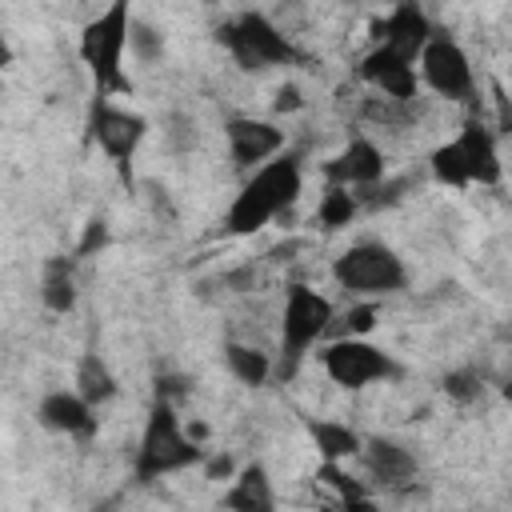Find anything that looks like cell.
<instances>
[{
    "instance_id": "cell-1",
    "label": "cell",
    "mask_w": 512,
    "mask_h": 512,
    "mask_svg": "<svg viewBox=\"0 0 512 512\" xmlns=\"http://www.w3.org/2000/svg\"><path fill=\"white\" fill-rule=\"evenodd\" d=\"M304 188V156L300 152H284L264 160L260 168H252V176L240 184L236 200L228 204L224 228L236 236L260 232L264 224H272Z\"/></svg>"
},
{
    "instance_id": "cell-2",
    "label": "cell",
    "mask_w": 512,
    "mask_h": 512,
    "mask_svg": "<svg viewBox=\"0 0 512 512\" xmlns=\"http://www.w3.org/2000/svg\"><path fill=\"white\" fill-rule=\"evenodd\" d=\"M204 448L192 440V432H184L180 416H176V404L172 400H160L152 404L148 420H144V432H140V448H136V480L152 484L160 476H172V472H184L192 464H200Z\"/></svg>"
},
{
    "instance_id": "cell-3",
    "label": "cell",
    "mask_w": 512,
    "mask_h": 512,
    "mask_svg": "<svg viewBox=\"0 0 512 512\" xmlns=\"http://www.w3.org/2000/svg\"><path fill=\"white\" fill-rule=\"evenodd\" d=\"M500 148L496 136L484 120L468 116L464 128L432 152V176L448 188H468V184H500Z\"/></svg>"
},
{
    "instance_id": "cell-4",
    "label": "cell",
    "mask_w": 512,
    "mask_h": 512,
    "mask_svg": "<svg viewBox=\"0 0 512 512\" xmlns=\"http://www.w3.org/2000/svg\"><path fill=\"white\" fill-rule=\"evenodd\" d=\"M132 40V8L128 0H112L100 16H92L80 32V60L88 64L100 92H124V52Z\"/></svg>"
},
{
    "instance_id": "cell-5",
    "label": "cell",
    "mask_w": 512,
    "mask_h": 512,
    "mask_svg": "<svg viewBox=\"0 0 512 512\" xmlns=\"http://www.w3.org/2000/svg\"><path fill=\"white\" fill-rule=\"evenodd\" d=\"M332 280L348 292V296H392L408 284V268L404 260L380 244V240H360L352 248H344L336 260H332Z\"/></svg>"
},
{
    "instance_id": "cell-6",
    "label": "cell",
    "mask_w": 512,
    "mask_h": 512,
    "mask_svg": "<svg viewBox=\"0 0 512 512\" xmlns=\"http://www.w3.org/2000/svg\"><path fill=\"white\" fill-rule=\"evenodd\" d=\"M328 328H332L328 296H320L308 284H288L284 312H280V364H276V376H292L300 368V360L312 352V344L320 336H328Z\"/></svg>"
},
{
    "instance_id": "cell-7",
    "label": "cell",
    "mask_w": 512,
    "mask_h": 512,
    "mask_svg": "<svg viewBox=\"0 0 512 512\" xmlns=\"http://www.w3.org/2000/svg\"><path fill=\"white\" fill-rule=\"evenodd\" d=\"M220 44L228 48V56L244 72H264V68H280V64L300 60L296 44L264 12H240L236 20H228L220 28Z\"/></svg>"
},
{
    "instance_id": "cell-8",
    "label": "cell",
    "mask_w": 512,
    "mask_h": 512,
    "mask_svg": "<svg viewBox=\"0 0 512 512\" xmlns=\"http://www.w3.org/2000/svg\"><path fill=\"white\" fill-rule=\"evenodd\" d=\"M420 80L444 100H456V104H472L476 100L472 60L448 32H432L428 36V44L420 52Z\"/></svg>"
},
{
    "instance_id": "cell-9",
    "label": "cell",
    "mask_w": 512,
    "mask_h": 512,
    "mask_svg": "<svg viewBox=\"0 0 512 512\" xmlns=\"http://www.w3.org/2000/svg\"><path fill=\"white\" fill-rule=\"evenodd\" d=\"M320 364L340 388H368V384L400 376V364L384 348H376V344H368L360 336H340V340L324 344Z\"/></svg>"
},
{
    "instance_id": "cell-10",
    "label": "cell",
    "mask_w": 512,
    "mask_h": 512,
    "mask_svg": "<svg viewBox=\"0 0 512 512\" xmlns=\"http://www.w3.org/2000/svg\"><path fill=\"white\" fill-rule=\"evenodd\" d=\"M88 128H92V140L100 144V152L116 164H128L148 132V120L140 112H128V108H116L108 104V96H100L92 104V116H88Z\"/></svg>"
},
{
    "instance_id": "cell-11",
    "label": "cell",
    "mask_w": 512,
    "mask_h": 512,
    "mask_svg": "<svg viewBox=\"0 0 512 512\" xmlns=\"http://www.w3.org/2000/svg\"><path fill=\"white\" fill-rule=\"evenodd\" d=\"M320 176L324 184H340V188H372L384 180V152L368 136H352L332 160H324Z\"/></svg>"
},
{
    "instance_id": "cell-12",
    "label": "cell",
    "mask_w": 512,
    "mask_h": 512,
    "mask_svg": "<svg viewBox=\"0 0 512 512\" xmlns=\"http://www.w3.org/2000/svg\"><path fill=\"white\" fill-rule=\"evenodd\" d=\"M224 140H228V156L236 168H260L264 160L280 156L284 148V132L268 120H252V116H232L224 124Z\"/></svg>"
},
{
    "instance_id": "cell-13",
    "label": "cell",
    "mask_w": 512,
    "mask_h": 512,
    "mask_svg": "<svg viewBox=\"0 0 512 512\" xmlns=\"http://www.w3.org/2000/svg\"><path fill=\"white\" fill-rule=\"evenodd\" d=\"M360 468L372 484L380 488H404L416 480V456L408 444L400 440H388V436H364V448H360Z\"/></svg>"
},
{
    "instance_id": "cell-14",
    "label": "cell",
    "mask_w": 512,
    "mask_h": 512,
    "mask_svg": "<svg viewBox=\"0 0 512 512\" xmlns=\"http://www.w3.org/2000/svg\"><path fill=\"white\" fill-rule=\"evenodd\" d=\"M416 60H408L404 52H396L392 44H376L364 60H360V80L372 84L376 92L392 96V100H416Z\"/></svg>"
},
{
    "instance_id": "cell-15",
    "label": "cell",
    "mask_w": 512,
    "mask_h": 512,
    "mask_svg": "<svg viewBox=\"0 0 512 512\" xmlns=\"http://www.w3.org/2000/svg\"><path fill=\"white\" fill-rule=\"evenodd\" d=\"M432 20L424 16V8L416 0H400L380 24H376V44H392L396 52H404L408 60H420L428 36H432Z\"/></svg>"
},
{
    "instance_id": "cell-16",
    "label": "cell",
    "mask_w": 512,
    "mask_h": 512,
    "mask_svg": "<svg viewBox=\"0 0 512 512\" xmlns=\"http://www.w3.org/2000/svg\"><path fill=\"white\" fill-rule=\"evenodd\" d=\"M96 404H88L80 392H48L44 400H40V408H36V416H40V424L48 428V432H60V436H76V440H88L92 432H96Z\"/></svg>"
},
{
    "instance_id": "cell-17",
    "label": "cell",
    "mask_w": 512,
    "mask_h": 512,
    "mask_svg": "<svg viewBox=\"0 0 512 512\" xmlns=\"http://www.w3.org/2000/svg\"><path fill=\"white\" fill-rule=\"evenodd\" d=\"M40 300L48 312L64 316L76 308V256H52L40 268Z\"/></svg>"
},
{
    "instance_id": "cell-18",
    "label": "cell",
    "mask_w": 512,
    "mask_h": 512,
    "mask_svg": "<svg viewBox=\"0 0 512 512\" xmlns=\"http://www.w3.org/2000/svg\"><path fill=\"white\" fill-rule=\"evenodd\" d=\"M224 508H240V512H268L276 508V496H272V480L264 472V464H244L236 484L224 492L220 500Z\"/></svg>"
},
{
    "instance_id": "cell-19",
    "label": "cell",
    "mask_w": 512,
    "mask_h": 512,
    "mask_svg": "<svg viewBox=\"0 0 512 512\" xmlns=\"http://www.w3.org/2000/svg\"><path fill=\"white\" fill-rule=\"evenodd\" d=\"M308 436H312L320 460H340L344 464V460L360 456V448H364V436L356 428L340 424V420H308Z\"/></svg>"
},
{
    "instance_id": "cell-20",
    "label": "cell",
    "mask_w": 512,
    "mask_h": 512,
    "mask_svg": "<svg viewBox=\"0 0 512 512\" xmlns=\"http://www.w3.org/2000/svg\"><path fill=\"white\" fill-rule=\"evenodd\" d=\"M224 368H228L240 384H248V388H260V384L276 372V364H272L268 352H260L256 344H240V340H228V344H224Z\"/></svg>"
},
{
    "instance_id": "cell-21",
    "label": "cell",
    "mask_w": 512,
    "mask_h": 512,
    "mask_svg": "<svg viewBox=\"0 0 512 512\" xmlns=\"http://www.w3.org/2000/svg\"><path fill=\"white\" fill-rule=\"evenodd\" d=\"M76 392H80L88 404H96V408L116 396V376H112V368L104 364V356H96V352H84V356H80V364H76Z\"/></svg>"
},
{
    "instance_id": "cell-22",
    "label": "cell",
    "mask_w": 512,
    "mask_h": 512,
    "mask_svg": "<svg viewBox=\"0 0 512 512\" xmlns=\"http://www.w3.org/2000/svg\"><path fill=\"white\" fill-rule=\"evenodd\" d=\"M356 208H360V200H356V188H340V184H328V188H324V196H320V208H316V224H320V228H328V232H336V228L352 224Z\"/></svg>"
},
{
    "instance_id": "cell-23",
    "label": "cell",
    "mask_w": 512,
    "mask_h": 512,
    "mask_svg": "<svg viewBox=\"0 0 512 512\" xmlns=\"http://www.w3.org/2000/svg\"><path fill=\"white\" fill-rule=\"evenodd\" d=\"M128 52H132L140 64H152V60H160V52H164V40H160V32H156L152 24H144V20H132V40H128Z\"/></svg>"
},
{
    "instance_id": "cell-24",
    "label": "cell",
    "mask_w": 512,
    "mask_h": 512,
    "mask_svg": "<svg viewBox=\"0 0 512 512\" xmlns=\"http://www.w3.org/2000/svg\"><path fill=\"white\" fill-rule=\"evenodd\" d=\"M444 392H448L452 400L468 404V400H476V396L484 392V384H480V376H476V372L460 368V372H448V376H444Z\"/></svg>"
},
{
    "instance_id": "cell-25",
    "label": "cell",
    "mask_w": 512,
    "mask_h": 512,
    "mask_svg": "<svg viewBox=\"0 0 512 512\" xmlns=\"http://www.w3.org/2000/svg\"><path fill=\"white\" fill-rule=\"evenodd\" d=\"M104 244H108V224H104V220H88L84 240H80V248H76V260L92 256V252H96V248H104Z\"/></svg>"
},
{
    "instance_id": "cell-26",
    "label": "cell",
    "mask_w": 512,
    "mask_h": 512,
    "mask_svg": "<svg viewBox=\"0 0 512 512\" xmlns=\"http://www.w3.org/2000/svg\"><path fill=\"white\" fill-rule=\"evenodd\" d=\"M372 324H376V304H356V308L348 312V332H352V336H364Z\"/></svg>"
},
{
    "instance_id": "cell-27",
    "label": "cell",
    "mask_w": 512,
    "mask_h": 512,
    "mask_svg": "<svg viewBox=\"0 0 512 512\" xmlns=\"http://www.w3.org/2000/svg\"><path fill=\"white\" fill-rule=\"evenodd\" d=\"M304 100H300V88L296 84H280V92H276V112H296Z\"/></svg>"
},
{
    "instance_id": "cell-28",
    "label": "cell",
    "mask_w": 512,
    "mask_h": 512,
    "mask_svg": "<svg viewBox=\"0 0 512 512\" xmlns=\"http://www.w3.org/2000/svg\"><path fill=\"white\" fill-rule=\"evenodd\" d=\"M232 472V456H212L208 460V480H220V476H228Z\"/></svg>"
},
{
    "instance_id": "cell-29",
    "label": "cell",
    "mask_w": 512,
    "mask_h": 512,
    "mask_svg": "<svg viewBox=\"0 0 512 512\" xmlns=\"http://www.w3.org/2000/svg\"><path fill=\"white\" fill-rule=\"evenodd\" d=\"M504 400H508V408H512V380L504 384Z\"/></svg>"
},
{
    "instance_id": "cell-30",
    "label": "cell",
    "mask_w": 512,
    "mask_h": 512,
    "mask_svg": "<svg viewBox=\"0 0 512 512\" xmlns=\"http://www.w3.org/2000/svg\"><path fill=\"white\" fill-rule=\"evenodd\" d=\"M348 4H356V0H348Z\"/></svg>"
},
{
    "instance_id": "cell-31",
    "label": "cell",
    "mask_w": 512,
    "mask_h": 512,
    "mask_svg": "<svg viewBox=\"0 0 512 512\" xmlns=\"http://www.w3.org/2000/svg\"><path fill=\"white\" fill-rule=\"evenodd\" d=\"M508 100H512V92H508Z\"/></svg>"
}]
</instances>
